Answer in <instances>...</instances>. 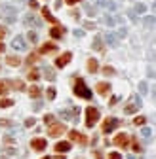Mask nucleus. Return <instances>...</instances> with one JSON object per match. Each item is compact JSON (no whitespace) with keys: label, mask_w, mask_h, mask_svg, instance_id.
I'll return each instance as SVG.
<instances>
[{"label":"nucleus","mask_w":156,"mask_h":159,"mask_svg":"<svg viewBox=\"0 0 156 159\" xmlns=\"http://www.w3.org/2000/svg\"><path fill=\"white\" fill-rule=\"evenodd\" d=\"M74 95H78L80 99H91V91H90V87L86 85L84 80H76V83H74Z\"/></svg>","instance_id":"1"},{"label":"nucleus","mask_w":156,"mask_h":159,"mask_svg":"<svg viewBox=\"0 0 156 159\" xmlns=\"http://www.w3.org/2000/svg\"><path fill=\"white\" fill-rule=\"evenodd\" d=\"M139 108H141V97H139V95H131L130 102L124 106V114H126V115H131V114H135Z\"/></svg>","instance_id":"2"},{"label":"nucleus","mask_w":156,"mask_h":159,"mask_svg":"<svg viewBox=\"0 0 156 159\" xmlns=\"http://www.w3.org/2000/svg\"><path fill=\"white\" fill-rule=\"evenodd\" d=\"M99 115H101V114H99V110H97V108H93V106H90V108H86V127H93L95 125V121L99 119Z\"/></svg>","instance_id":"3"},{"label":"nucleus","mask_w":156,"mask_h":159,"mask_svg":"<svg viewBox=\"0 0 156 159\" xmlns=\"http://www.w3.org/2000/svg\"><path fill=\"white\" fill-rule=\"evenodd\" d=\"M2 19L6 21V23H15L17 19V10L15 8H10V6H6V8H2Z\"/></svg>","instance_id":"4"},{"label":"nucleus","mask_w":156,"mask_h":159,"mask_svg":"<svg viewBox=\"0 0 156 159\" xmlns=\"http://www.w3.org/2000/svg\"><path fill=\"white\" fill-rule=\"evenodd\" d=\"M118 125H120V119L118 118H107V119H105V123H103V133L109 135V133L114 131Z\"/></svg>","instance_id":"5"},{"label":"nucleus","mask_w":156,"mask_h":159,"mask_svg":"<svg viewBox=\"0 0 156 159\" xmlns=\"http://www.w3.org/2000/svg\"><path fill=\"white\" fill-rule=\"evenodd\" d=\"M130 140H131V138H130L126 133H120V135L114 136V140H110V142H114L116 146H120V148H127V146H130Z\"/></svg>","instance_id":"6"},{"label":"nucleus","mask_w":156,"mask_h":159,"mask_svg":"<svg viewBox=\"0 0 156 159\" xmlns=\"http://www.w3.org/2000/svg\"><path fill=\"white\" fill-rule=\"evenodd\" d=\"M63 133H65V125H61V123H52L49 129H48L49 136H61Z\"/></svg>","instance_id":"7"},{"label":"nucleus","mask_w":156,"mask_h":159,"mask_svg":"<svg viewBox=\"0 0 156 159\" xmlns=\"http://www.w3.org/2000/svg\"><path fill=\"white\" fill-rule=\"evenodd\" d=\"M70 59H73V53L67 51V53H63V55H59L57 59H55V64H57L59 68H63V67H67V64L70 63Z\"/></svg>","instance_id":"8"},{"label":"nucleus","mask_w":156,"mask_h":159,"mask_svg":"<svg viewBox=\"0 0 156 159\" xmlns=\"http://www.w3.org/2000/svg\"><path fill=\"white\" fill-rule=\"evenodd\" d=\"M31 146H32V150H36V151H42V150H46L48 142H46L44 138H42V136H36V138H32Z\"/></svg>","instance_id":"9"},{"label":"nucleus","mask_w":156,"mask_h":159,"mask_svg":"<svg viewBox=\"0 0 156 159\" xmlns=\"http://www.w3.org/2000/svg\"><path fill=\"white\" fill-rule=\"evenodd\" d=\"M25 25L31 28H36V27H40V19L34 13H29V15H25Z\"/></svg>","instance_id":"10"},{"label":"nucleus","mask_w":156,"mask_h":159,"mask_svg":"<svg viewBox=\"0 0 156 159\" xmlns=\"http://www.w3.org/2000/svg\"><path fill=\"white\" fill-rule=\"evenodd\" d=\"M78 112H80V108H73V112H69V110H59V115H61L63 119H76Z\"/></svg>","instance_id":"11"},{"label":"nucleus","mask_w":156,"mask_h":159,"mask_svg":"<svg viewBox=\"0 0 156 159\" xmlns=\"http://www.w3.org/2000/svg\"><path fill=\"white\" fill-rule=\"evenodd\" d=\"M69 140H76V142H80V144H86V142H88L86 136L80 135L78 131H70V133H69Z\"/></svg>","instance_id":"12"},{"label":"nucleus","mask_w":156,"mask_h":159,"mask_svg":"<svg viewBox=\"0 0 156 159\" xmlns=\"http://www.w3.org/2000/svg\"><path fill=\"white\" fill-rule=\"evenodd\" d=\"M12 47H13V49H25V38L17 34L15 38L12 40Z\"/></svg>","instance_id":"13"},{"label":"nucleus","mask_w":156,"mask_h":159,"mask_svg":"<svg viewBox=\"0 0 156 159\" xmlns=\"http://www.w3.org/2000/svg\"><path fill=\"white\" fill-rule=\"evenodd\" d=\"M42 72H44V76H46L48 82H53V80H55V72H53V68L49 67V64H44V67H42Z\"/></svg>","instance_id":"14"},{"label":"nucleus","mask_w":156,"mask_h":159,"mask_svg":"<svg viewBox=\"0 0 156 159\" xmlns=\"http://www.w3.org/2000/svg\"><path fill=\"white\" fill-rule=\"evenodd\" d=\"M105 40H107V44L110 47H116V44H118V38H116L114 32H107V34H105Z\"/></svg>","instance_id":"15"},{"label":"nucleus","mask_w":156,"mask_h":159,"mask_svg":"<svg viewBox=\"0 0 156 159\" xmlns=\"http://www.w3.org/2000/svg\"><path fill=\"white\" fill-rule=\"evenodd\" d=\"M109 91H110V83H107V82L97 83V93H99V95H107Z\"/></svg>","instance_id":"16"},{"label":"nucleus","mask_w":156,"mask_h":159,"mask_svg":"<svg viewBox=\"0 0 156 159\" xmlns=\"http://www.w3.org/2000/svg\"><path fill=\"white\" fill-rule=\"evenodd\" d=\"M55 49H57V46L52 44V42H48V44H44V46L40 47V51H38V53H53Z\"/></svg>","instance_id":"17"},{"label":"nucleus","mask_w":156,"mask_h":159,"mask_svg":"<svg viewBox=\"0 0 156 159\" xmlns=\"http://www.w3.org/2000/svg\"><path fill=\"white\" fill-rule=\"evenodd\" d=\"M29 95H31L32 99H38V97L42 95V89H40V85H31V87H29Z\"/></svg>","instance_id":"18"},{"label":"nucleus","mask_w":156,"mask_h":159,"mask_svg":"<svg viewBox=\"0 0 156 159\" xmlns=\"http://www.w3.org/2000/svg\"><path fill=\"white\" fill-rule=\"evenodd\" d=\"M93 49H95V51H103V49H105V44H103L101 36H95V38H93Z\"/></svg>","instance_id":"19"},{"label":"nucleus","mask_w":156,"mask_h":159,"mask_svg":"<svg viewBox=\"0 0 156 159\" xmlns=\"http://www.w3.org/2000/svg\"><path fill=\"white\" fill-rule=\"evenodd\" d=\"M88 70L91 72V74L99 70V63H97V59H88Z\"/></svg>","instance_id":"20"},{"label":"nucleus","mask_w":156,"mask_h":159,"mask_svg":"<svg viewBox=\"0 0 156 159\" xmlns=\"http://www.w3.org/2000/svg\"><path fill=\"white\" fill-rule=\"evenodd\" d=\"M6 63H8L10 67H19V64H21V59H19L17 55H10L8 59H6Z\"/></svg>","instance_id":"21"},{"label":"nucleus","mask_w":156,"mask_h":159,"mask_svg":"<svg viewBox=\"0 0 156 159\" xmlns=\"http://www.w3.org/2000/svg\"><path fill=\"white\" fill-rule=\"evenodd\" d=\"M70 150V142H59L55 144V151H69Z\"/></svg>","instance_id":"22"},{"label":"nucleus","mask_w":156,"mask_h":159,"mask_svg":"<svg viewBox=\"0 0 156 159\" xmlns=\"http://www.w3.org/2000/svg\"><path fill=\"white\" fill-rule=\"evenodd\" d=\"M10 89V82L8 80H0V95H6Z\"/></svg>","instance_id":"23"},{"label":"nucleus","mask_w":156,"mask_h":159,"mask_svg":"<svg viewBox=\"0 0 156 159\" xmlns=\"http://www.w3.org/2000/svg\"><path fill=\"white\" fill-rule=\"evenodd\" d=\"M49 36H52V38H61L63 31H61L59 27H52V28H49Z\"/></svg>","instance_id":"24"},{"label":"nucleus","mask_w":156,"mask_h":159,"mask_svg":"<svg viewBox=\"0 0 156 159\" xmlns=\"http://www.w3.org/2000/svg\"><path fill=\"white\" fill-rule=\"evenodd\" d=\"M42 15H44V19L49 21V23H55V17L52 15V11H49L48 8H42Z\"/></svg>","instance_id":"25"},{"label":"nucleus","mask_w":156,"mask_h":159,"mask_svg":"<svg viewBox=\"0 0 156 159\" xmlns=\"http://www.w3.org/2000/svg\"><path fill=\"white\" fill-rule=\"evenodd\" d=\"M10 85H12L13 89H19V91H21V89H25V83L21 82V80H12V82H10Z\"/></svg>","instance_id":"26"},{"label":"nucleus","mask_w":156,"mask_h":159,"mask_svg":"<svg viewBox=\"0 0 156 159\" xmlns=\"http://www.w3.org/2000/svg\"><path fill=\"white\" fill-rule=\"evenodd\" d=\"M38 59H40V53H31L29 57H27V61H25V63H27V64H34Z\"/></svg>","instance_id":"27"},{"label":"nucleus","mask_w":156,"mask_h":159,"mask_svg":"<svg viewBox=\"0 0 156 159\" xmlns=\"http://www.w3.org/2000/svg\"><path fill=\"white\" fill-rule=\"evenodd\" d=\"M145 27H156V17L154 15H147L145 17Z\"/></svg>","instance_id":"28"},{"label":"nucleus","mask_w":156,"mask_h":159,"mask_svg":"<svg viewBox=\"0 0 156 159\" xmlns=\"http://www.w3.org/2000/svg\"><path fill=\"white\" fill-rule=\"evenodd\" d=\"M145 11H147L145 4H135V6H133V13H135V15H137V13H145Z\"/></svg>","instance_id":"29"},{"label":"nucleus","mask_w":156,"mask_h":159,"mask_svg":"<svg viewBox=\"0 0 156 159\" xmlns=\"http://www.w3.org/2000/svg\"><path fill=\"white\" fill-rule=\"evenodd\" d=\"M27 38H29V42L36 44V42H38V34L34 32V31H29V32H27Z\"/></svg>","instance_id":"30"},{"label":"nucleus","mask_w":156,"mask_h":159,"mask_svg":"<svg viewBox=\"0 0 156 159\" xmlns=\"http://www.w3.org/2000/svg\"><path fill=\"white\" fill-rule=\"evenodd\" d=\"M27 78H29V80H32V82H36V80H40V70H31Z\"/></svg>","instance_id":"31"},{"label":"nucleus","mask_w":156,"mask_h":159,"mask_svg":"<svg viewBox=\"0 0 156 159\" xmlns=\"http://www.w3.org/2000/svg\"><path fill=\"white\" fill-rule=\"evenodd\" d=\"M10 106H13L12 99H2V100H0V108H10Z\"/></svg>","instance_id":"32"},{"label":"nucleus","mask_w":156,"mask_h":159,"mask_svg":"<svg viewBox=\"0 0 156 159\" xmlns=\"http://www.w3.org/2000/svg\"><path fill=\"white\" fill-rule=\"evenodd\" d=\"M86 13H88V15H91V17H93V15H97V8H93V6L86 4Z\"/></svg>","instance_id":"33"},{"label":"nucleus","mask_w":156,"mask_h":159,"mask_svg":"<svg viewBox=\"0 0 156 159\" xmlns=\"http://www.w3.org/2000/svg\"><path fill=\"white\" fill-rule=\"evenodd\" d=\"M55 95H57V91H55V87H49V89L46 91V97H48L49 100H53V99H55Z\"/></svg>","instance_id":"34"},{"label":"nucleus","mask_w":156,"mask_h":159,"mask_svg":"<svg viewBox=\"0 0 156 159\" xmlns=\"http://www.w3.org/2000/svg\"><path fill=\"white\" fill-rule=\"evenodd\" d=\"M116 21H118V17H116V19L112 17V15H107V17H105V23H107L109 27H114V25H116Z\"/></svg>","instance_id":"35"},{"label":"nucleus","mask_w":156,"mask_h":159,"mask_svg":"<svg viewBox=\"0 0 156 159\" xmlns=\"http://www.w3.org/2000/svg\"><path fill=\"white\" fill-rule=\"evenodd\" d=\"M139 91H141V95H147V93H148V85H147V82H141V83H139Z\"/></svg>","instance_id":"36"},{"label":"nucleus","mask_w":156,"mask_h":159,"mask_svg":"<svg viewBox=\"0 0 156 159\" xmlns=\"http://www.w3.org/2000/svg\"><path fill=\"white\" fill-rule=\"evenodd\" d=\"M103 74L105 76H114V68L112 67H103Z\"/></svg>","instance_id":"37"},{"label":"nucleus","mask_w":156,"mask_h":159,"mask_svg":"<svg viewBox=\"0 0 156 159\" xmlns=\"http://www.w3.org/2000/svg\"><path fill=\"white\" fill-rule=\"evenodd\" d=\"M145 121H147V118H145V115H137V118L133 119V123H135V125H143Z\"/></svg>","instance_id":"38"},{"label":"nucleus","mask_w":156,"mask_h":159,"mask_svg":"<svg viewBox=\"0 0 156 159\" xmlns=\"http://www.w3.org/2000/svg\"><path fill=\"white\" fill-rule=\"evenodd\" d=\"M141 135H143L145 138H148V136L152 135V131H151V129H148V127H143V129H141Z\"/></svg>","instance_id":"39"},{"label":"nucleus","mask_w":156,"mask_h":159,"mask_svg":"<svg viewBox=\"0 0 156 159\" xmlns=\"http://www.w3.org/2000/svg\"><path fill=\"white\" fill-rule=\"evenodd\" d=\"M34 123H36V119H34V118H27L25 119V127H32Z\"/></svg>","instance_id":"40"},{"label":"nucleus","mask_w":156,"mask_h":159,"mask_svg":"<svg viewBox=\"0 0 156 159\" xmlns=\"http://www.w3.org/2000/svg\"><path fill=\"white\" fill-rule=\"evenodd\" d=\"M109 159H122V154H118V151H110Z\"/></svg>","instance_id":"41"},{"label":"nucleus","mask_w":156,"mask_h":159,"mask_svg":"<svg viewBox=\"0 0 156 159\" xmlns=\"http://www.w3.org/2000/svg\"><path fill=\"white\" fill-rule=\"evenodd\" d=\"M105 8H109L110 11H114V10L118 8V4H116V2H107V6H105Z\"/></svg>","instance_id":"42"},{"label":"nucleus","mask_w":156,"mask_h":159,"mask_svg":"<svg viewBox=\"0 0 156 159\" xmlns=\"http://www.w3.org/2000/svg\"><path fill=\"white\" fill-rule=\"evenodd\" d=\"M44 121H46L48 125H52V123H53V114H48L46 118H44Z\"/></svg>","instance_id":"43"},{"label":"nucleus","mask_w":156,"mask_h":159,"mask_svg":"<svg viewBox=\"0 0 156 159\" xmlns=\"http://www.w3.org/2000/svg\"><path fill=\"white\" fill-rule=\"evenodd\" d=\"M10 125H12L10 119H0V127H10Z\"/></svg>","instance_id":"44"},{"label":"nucleus","mask_w":156,"mask_h":159,"mask_svg":"<svg viewBox=\"0 0 156 159\" xmlns=\"http://www.w3.org/2000/svg\"><path fill=\"white\" fill-rule=\"evenodd\" d=\"M118 36H120V38H126V36H127V31H126V28H120V31H118Z\"/></svg>","instance_id":"45"},{"label":"nucleus","mask_w":156,"mask_h":159,"mask_svg":"<svg viewBox=\"0 0 156 159\" xmlns=\"http://www.w3.org/2000/svg\"><path fill=\"white\" fill-rule=\"evenodd\" d=\"M118 100H120V97H118V95H114V97L110 99V102H109V104H110V106H114V104L118 102Z\"/></svg>","instance_id":"46"},{"label":"nucleus","mask_w":156,"mask_h":159,"mask_svg":"<svg viewBox=\"0 0 156 159\" xmlns=\"http://www.w3.org/2000/svg\"><path fill=\"white\" fill-rule=\"evenodd\" d=\"M13 154H15V150H4V155H6V157H10V155H13Z\"/></svg>","instance_id":"47"},{"label":"nucleus","mask_w":156,"mask_h":159,"mask_svg":"<svg viewBox=\"0 0 156 159\" xmlns=\"http://www.w3.org/2000/svg\"><path fill=\"white\" fill-rule=\"evenodd\" d=\"M74 36H78V38H80V36H84V31H80V28H76V31L73 32Z\"/></svg>","instance_id":"48"},{"label":"nucleus","mask_w":156,"mask_h":159,"mask_svg":"<svg viewBox=\"0 0 156 159\" xmlns=\"http://www.w3.org/2000/svg\"><path fill=\"white\" fill-rule=\"evenodd\" d=\"M4 142H8V144H13V138H12V136H4Z\"/></svg>","instance_id":"49"},{"label":"nucleus","mask_w":156,"mask_h":159,"mask_svg":"<svg viewBox=\"0 0 156 159\" xmlns=\"http://www.w3.org/2000/svg\"><path fill=\"white\" fill-rule=\"evenodd\" d=\"M31 6H32V8H38V2H36V0H31V2H29Z\"/></svg>","instance_id":"50"},{"label":"nucleus","mask_w":156,"mask_h":159,"mask_svg":"<svg viewBox=\"0 0 156 159\" xmlns=\"http://www.w3.org/2000/svg\"><path fill=\"white\" fill-rule=\"evenodd\" d=\"M42 108V102H34V110H40Z\"/></svg>","instance_id":"51"},{"label":"nucleus","mask_w":156,"mask_h":159,"mask_svg":"<svg viewBox=\"0 0 156 159\" xmlns=\"http://www.w3.org/2000/svg\"><path fill=\"white\" fill-rule=\"evenodd\" d=\"M97 4L99 6H107V0H97Z\"/></svg>","instance_id":"52"},{"label":"nucleus","mask_w":156,"mask_h":159,"mask_svg":"<svg viewBox=\"0 0 156 159\" xmlns=\"http://www.w3.org/2000/svg\"><path fill=\"white\" fill-rule=\"evenodd\" d=\"M76 2H80V0H67V4H69V6H73V4H76Z\"/></svg>","instance_id":"53"},{"label":"nucleus","mask_w":156,"mask_h":159,"mask_svg":"<svg viewBox=\"0 0 156 159\" xmlns=\"http://www.w3.org/2000/svg\"><path fill=\"white\" fill-rule=\"evenodd\" d=\"M86 28H95V23H86Z\"/></svg>","instance_id":"54"},{"label":"nucleus","mask_w":156,"mask_h":159,"mask_svg":"<svg viewBox=\"0 0 156 159\" xmlns=\"http://www.w3.org/2000/svg\"><path fill=\"white\" fill-rule=\"evenodd\" d=\"M4 34H6V32L2 31V28H0V40H2V38H4Z\"/></svg>","instance_id":"55"},{"label":"nucleus","mask_w":156,"mask_h":159,"mask_svg":"<svg viewBox=\"0 0 156 159\" xmlns=\"http://www.w3.org/2000/svg\"><path fill=\"white\" fill-rule=\"evenodd\" d=\"M95 159H103V157H101V154H95Z\"/></svg>","instance_id":"56"},{"label":"nucleus","mask_w":156,"mask_h":159,"mask_svg":"<svg viewBox=\"0 0 156 159\" xmlns=\"http://www.w3.org/2000/svg\"><path fill=\"white\" fill-rule=\"evenodd\" d=\"M2 51H4V46H2V44H0V53H2Z\"/></svg>","instance_id":"57"},{"label":"nucleus","mask_w":156,"mask_h":159,"mask_svg":"<svg viewBox=\"0 0 156 159\" xmlns=\"http://www.w3.org/2000/svg\"><path fill=\"white\" fill-rule=\"evenodd\" d=\"M127 159H135V157H133V155H130V157H127Z\"/></svg>","instance_id":"58"},{"label":"nucleus","mask_w":156,"mask_h":159,"mask_svg":"<svg viewBox=\"0 0 156 159\" xmlns=\"http://www.w3.org/2000/svg\"><path fill=\"white\" fill-rule=\"evenodd\" d=\"M42 159H52V157H42Z\"/></svg>","instance_id":"59"}]
</instances>
